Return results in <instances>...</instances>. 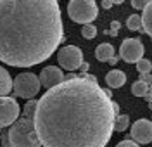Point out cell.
I'll return each mask as SVG.
<instances>
[{"label": "cell", "mask_w": 152, "mask_h": 147, "mask_svg": "<svg viewBox=\"0 0 152 147\" xmlns=\"http://www.w3.org/2000/svg\"><path fill=\"white\" fill-rule=\"evenodd\" d=\"M40 80L35 73H19L18 76L12 81V88H14V94L18 97L23 99H31L40 92Z\"/></svg>", "instance_id": "5"}, {"label": "cell", "mask_w": 152, "mask_h": 147, "mask_svg": "<svg viewBox=\"0 0 152 147\" xmlns=\"http://www.w3.org/2000/svg\"><path fill=\"white\" fill-rule=\"evenodd\" d=\"M80 68H81V71H83V73H85V75H86V71H88V68H90V64H88V62H85V61H83Z\"/></svg>", "instance_id": "26"}, {"label": "cell", "mask_w": 152, "mask_h": 147, "mask_svg": "<svg viewBox=\"0 0 152 147\" xmlns=\"http://www.w3.org/2000/svg\"><path fill=\"white\" fill-rule=\"evenodd\" d=\"M37 104H38V100H35V99L28 100V104H26L24 109H23V116H24V118H33L35 109H37Z\"/></svg>", "instance_id": "18"}, {"label": "cell", "mask_w": 152, "mask_h": 147, "mask_svg": "<svg viewBox=\"0 0 152 147\" xmlns=\"http://www.w3.org/2000/svg\"><path fill=\"white\" fill-rule=\"evenodd\" d=\"M38 80H40V85L48 90V88L59 85L61 81H64V75H62V71L57 68V66H47V68L42 69Z\"/></svg>", "instance_id": "10"}, {"label": "cell", "mask_w": 152, "mask_h": 147, "mask_svg": "<svg viewBox=\"0 0 152 147\" xmlns=\"http://www.w3.org/2000/svg\"><path fill=\"white\" fill-rule=\"evenodd\" d=\"M57 62L61 68L67 69V71H75L83 62V52L76 45H66L57 52Z\"/></svg>", "instance_id": "6"}, {"label": "cell", "mask_w": 152, "mask_h": 147, "mask_svg": "<svg viewBox=\"0 0 152 147\" xmlns=\"http://www.w3.org/2000/svg\"><path fill=\"white\" fill-rule=\"evenodd\" d=\"M142 18V29L152 38V0H149V4L145 5Z\"/></svg>", "instance_id": "13"}, {"label": "cell", "mask_w": 152, "mask_h": 147, "mask_svg": "<svg viewBox=\"0 0 152 147\" xmlns=\"http://www.w3.org/2000/svg\"><path fill=\"white\" fill-rule=\"evenodd\" d=\"M119 56L126 62H137L143 57V43L138 38H126L119 47Z\"/></svg>", "instance_id": "8"}, {"label": "cell", "mask_w": 152, "mask_h": 147, "mask_svg": "<svg viewBox=\"0 0 152 147\" xmlns=\"http://www.w3.org/2000/svg\"><path fill=\"white\" fill-rule=\"evenodd\" d=\"M126 26H128V29H132V31H140L142 29V18L138 14H132L128 18V21H126Z\"/></svg>", "instance_id": "17"}, {"label": "cell", "mask_w": 152, "mask_h": 147, "mask_svg": "<svg viewBox=\"0 0 152 147\" xmlns=\"http://www.w3.org/2000/svg\"><path fill=\"white\" fill-rule=\"evenodd\" d=\"M130 137L137 142V144H151L152 142V123L151 119L142 118L138 121H135L130 132Z\"/></svg>", "instance_id": "9"}, {"label": "cell", "mask_w": 152, "mask_h": 147, "mask_svg": "<svg viewBox=\"0 0 152 147\" xmlns=\"http://www.w3.org/2000/svg\"><path fill=\"white\" fill-rule=\"evenodd\" d=\"M116 147H140V146L137 142H133V140H121Z\"/></svg>", "instance_id": "22"}, {"label": "cell", "mask_w": 152, "mask_h": 147, "mask_svg": "<svg viewBox=\"0 0 152 147\" xmlns=\"http://www.w3.org/2000/svg\"><path fill=\"white\" fill-rule=\"evenodd\" d=\"M102 7H104V9H111V7H113V2H111V0H102Z\"/></svg>", "instance_id": "25"}, {"label": "cell", "mask_w": 152, "mask_h": 147, "mask_svg": "<svg viewBox=\"0 0 152 147\" xmlns=\"http://www.w3.org/2000/svg\"><path fill=\"white\" fill-rule=\"evenodd\" d=\"M111 2H113V4H123L124 0H111Z\"/></svg>", "instance_id": "29"}, {"label": "cell", "mask_w": 152, "mask_h": 147, "mask_svg": "<svg viewBox=\"0 0 152 147\" xmlns=\"http://www.w3.org/2000/svg\"><path fill=\"white\" fill-rule=\"evenodd\" d=\"M135 64H137V69H138V71H140V73H151V68H152V64H151V61H149V59H140V61H137V62H135Z\"/></svg>", "instance_id": "19"}, {"label": "cell", "mask_w": 152, "mask_h": 147, "mask_svg": "<svg viewBox=\"0 0 152 147\" xmlns=\"http://www.w3.org/2000/svg\"><path fill=\"white\" fill-rule=\"evenodd\" d=\"M140 81H143L145 85H152V75L151 73H143V75H140Z\"/></svg>", "instance_id": "23"}, {"label": "cell", "mask_w": 152, "mask_h": 147, "mask_svg": "<svg viewBox=\"0 0 152 147\" xmlns=\"http://www.w3.org/2000/svg\"><path fill=\"white\" fill-rule=\"evenodd\" d=\"M9 146L10 147H40V140L35 132L33 118H18L9 132Z\"/></svg>", "instance_id": "3"}, {"label": "cell", "mask_w": 152, "mask_h": 147, "mask_svg": "<svg viewBox=\"0 0 152 147\" xmlns=\"http://www.w3.org/2000/svg\"><path fill=\"white\" fill-rule=\"evenodd\" d=\"M81 35H83V38H95V35H97V28H95L94 24H85L83 28H81Z\"/></svg>", "instance_id": "20"}, {"label": "cell", "mask_w": 152, "mask_h": 147, "mask_svg": "<svg viewBox=\"0 0 152 147\" xmlns=\"http://www.w3.org/2000/svg\"><path fill=\"white\" fill-rule=\"evenodd\" d=\"M143 97L147 99V100H149V102H151V100H152V85H151V92H147V94H145V95H143Z\"/></svg>", "instance_id": "28"}, {"label": "cell", "mask_w": 152, "mask_h": 147, "mask_svg": "<svg viewBox=\"0 0 152 147\" xmlns=\"http://www.w3.org/2000/svg\"><path fill=\"white\" fill-rule=\"evenodd\" d=\"M113 92L94 75L61 81L40 97L33 114L42 147H105L119 113Z\"/></svg>", "instance_id": "1"}, {"label": "cell", "mask_w": 152, "mask_h": 147, "mask_svg": "<svg viewBox=\"0 0 152 147\" xmlns=\"http://www.w3.org/2000/svg\"><path fill=\"white\" fill-rule=\"evenodd\" d=\"M0 137H2V146H4V147H10L9 146V135H7V132H5V133H2Z\"/></svg>", "instance_id": "24"}, {"label": "cell", "mask_w": 152, "mask_h": 147, "mask_svg": "<svg viewBox=\"0 0 152 147\" xmlns=\"http://www.w3.org/2000/svg\"><path fill=\"white\" fill-rule=\"evenodd\" d=\"M147 92H149V85H145V83L140 81V80L135 81V83L132 85V94L135 95V97H143Z\"/></svg>", "instance_id": "16"}, {"label": "cell", "mask_w": 152, "mask_h": 147, "mask_svg": "<svg viewBox=\"0 0 152 147\" xmlns=\"http://www.w3.org/2000/svg\"><path fill=\"white\" fill-rule=\"evenodd\" d=\"M10 90H12V78L9 71L0 66V97H5Z\"/></svg>", "instance_id": "12"}, {"label": "cell", "mask_w": 152, "mask_h": 147, "mask_svg": "<svg viewBox=\"0 0 152 147\" xmlns=\"http://www.w3.org/2000/svg\"><path fill=\"white\" fill-rule=\"evenodd\" d=\"M105 81L111 88H119L126 83V75L119 69H113V71H109L105 75Z\"/></svg>", "instance_id": "11"}, {"label": "cell", "mask_w": 152, "mask_h": 147, "mask_svg": "<svg viewBox=\"0 0 152 147\" xmlns=\"http://www.w3.org/2000/svg\"><path fill=\"white\" fill-rule=\"evenodd\" d=\"M19 104L12 97H0V128L10 127L19 118Z\"/></svg>", "instance_id": "7"}, {"label": "cell", "mask_w": 152, "mask_h": 147, "mask_svg": "<svg viewBox=\"0 0 152 147\" xmlns=\"http://www.w3.org/2000/svg\"><path fill=\"white\" fill-rule=\"evenodd\" d=\"M95 57L99 59V61H109L111 57H114V47L111 43H100L97 50H95Z\"/></svg>", "instance_id": "14"}, {"label": "cell", "mask_w": 152, "mask_h": 147, "mask_svg": "<svg viewBox=\"0 0 152 147\" xmlns=\"http://www.w3.org/2000/svg\"><path fill=\"white\" fill-rule=\"evenodd\" d=\"M67 14L75 23L90 24L97 18L99 9H97L95 0H71L67 4Z\"/></svg>", "instance_id": "4"}, {"label": "cell", "mask_w": 152, "mask_h": 147, "mask_svg": "<svg viewBox=\"0 0 152 147\" xmlns=\"http://www.w3.org/2000/svg\"><path fill=\"white\" fill-rule=\"evenodd\" d=\"M64 37L57 0H0V61L16 68L47 61Z\"/></svg>", "instance_id": "2"}, {"label": "cell", "mask_w": 152, "mask_h": 147, "mask_svg": "<svg viewBox=\"0 0 152 147\" xmlns=\"http://www.w3.org/2000/svg\"><path fill=\"white\" fill-rule=\"evenodd\" d=\"M147 4H149V0H132V5L137 10H143Z\"/></svg>", "instance_id": "21"}, {"label": "cell", "mask_w": 152, "mask_h": 147, "mask_svg": "<svg viewBox=\"0 0 152 147\" xmlns=\"http://www.w3.org/2000/svg\"><path fill=\"white\" fill-rule=\"evenodd\" d=\"M0 130H2V128H0Z\"/></svg>", "instance_id": "30"}, {"label": "cell", "mask_w": 152, "mask_h": 147, "mask_svg": "<svg viewBox=\"0 0 152 147\" xmlns=\"http://www.w3.org/2000/svg\"><path fill=\"white\" fill-rule=\"evenodd\" d=\"M130 125V118L128 114H118L114 119V132H124Z\"/></svg>", "instance_id": "15"}, {"label": "cell", "mask_w": 152, "mask_h": 147, "mask_svg": "<svg viewBox=\"0 0 152 147\" xmlns=\"http://www.w3.org/2000/svg\"><path fill=\"white\" fill-rule=\"evenodd\" d=\"M118 26H119V23H118V21H114V23H113V31H111V35H116V29H118Z\"/></svg>", "instance_id": "27"}]
</instances>
